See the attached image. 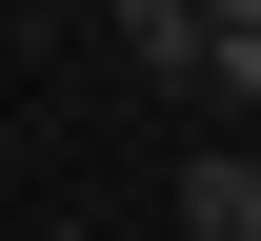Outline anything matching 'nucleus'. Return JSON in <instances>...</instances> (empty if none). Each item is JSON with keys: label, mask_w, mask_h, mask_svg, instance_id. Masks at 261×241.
Here are the masks:
<instances>
[{"label": "nucleus", "mask_w": 261, "mask_h": 241, "mask_svg": "<svg viewBox=\"0 0 261 241\" xmlns=\"http://www.w3.org/2000/svg\"><path fill=\"white\" fill-rule=\"evenodd\" d=\"M201 40H221L201 0H121V61H141V81H201Z\"/></svg>", "instance_id": "2"}, {"label": "nucleus", "mask_w": 261, "mask_h": 241, "mask_svg": "<svg viewBox=\"0 0 261 241\" xmlns=\"http://www.w3.org/2000/svg\"><path fill=\"white\" fill-rule=\"evenodd\" d=\"M181 241H261V161H241V141L181 161Z\"/></svg>", "instance_id": "1"}, {"label": "nucleus", "mask_w": 261, "mask_h": 241, "mask_svg": "<svg viewBox=\"0 0 261 241\" xmlns=\"http://www.w3.org/2000/svg\"><path fill=\"white\" fill-rule=\"evenodd\" d=\"M201 20H261V0H201Z\"/></svg>", "instance_id": "3"}]
</instances>
